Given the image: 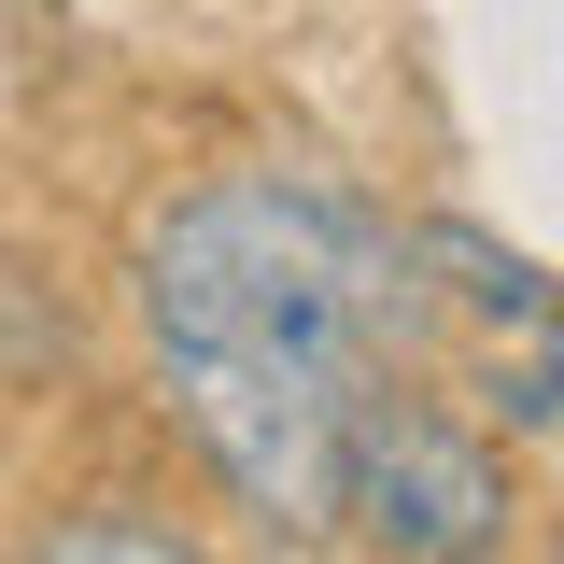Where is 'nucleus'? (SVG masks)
Wrapping results in <instances>:
<instances>
[{
    "label": "nucleus",
    "instance_id": "1",
    "mask_svg": "<svg viewBox=\"0 0 564 564\" xmlns=\"http://www.w3.org/2000/svg\"><path fill=\"white\" fill-rule=\"evenodd\" d=\"M410 311V240L296 170H226L141 240V339L170 367V410L198 423V452L269 536L339 522V437L395 381Z\"/></svg>",
    "mask_w": 564,
    "mask_h": 564
},
{
    "label": "nucleus",
    "instance_id": "2",
    "mask_svg": "<svg viewBox=\"0 0 564 564\" xmlns=\"http://www.w3.org/2000/svg\"><path fill=\"white\" fill-rule=\"evenodd\" d=\"M339 522L381 564H508L522 494H508L480 423H452L437 395L381 381V395L352 410V437H339Z\"/></svg>",
    "mask_w": 564,
    "mask_h": 564
},
{
    "label": "nucleus",
    "instance_id": "3",
    "mask_svg": "<svg viewBox=\"0 0 564 564\" xmlns=\"http://www.w3.org/2000/svg\"><path fill=\"white\" fill-rule=\"evenodd\" d=\"M14 564H212V551L170 536V522H141V508H57Z\"/></svg>",
    "mask_w": 564,
    "mask_h": 564
},
{
    "label": "nucleus",
    "instance_id": "4",
    "mask_svg": "<svg viewBox=\"0 0 564 564\" xmlns=\"http://www.w3.org/2000/svg\"><path fill=\"white\" fill-rule=\"evenodd\" d=\"M410 269H452V296H480L494 325H551V282L522 269V254H494L480 226H423V240H410Z\"/></svg>",
    "mask_w": 564,
    "mask_h": 564
}]
</instances>
